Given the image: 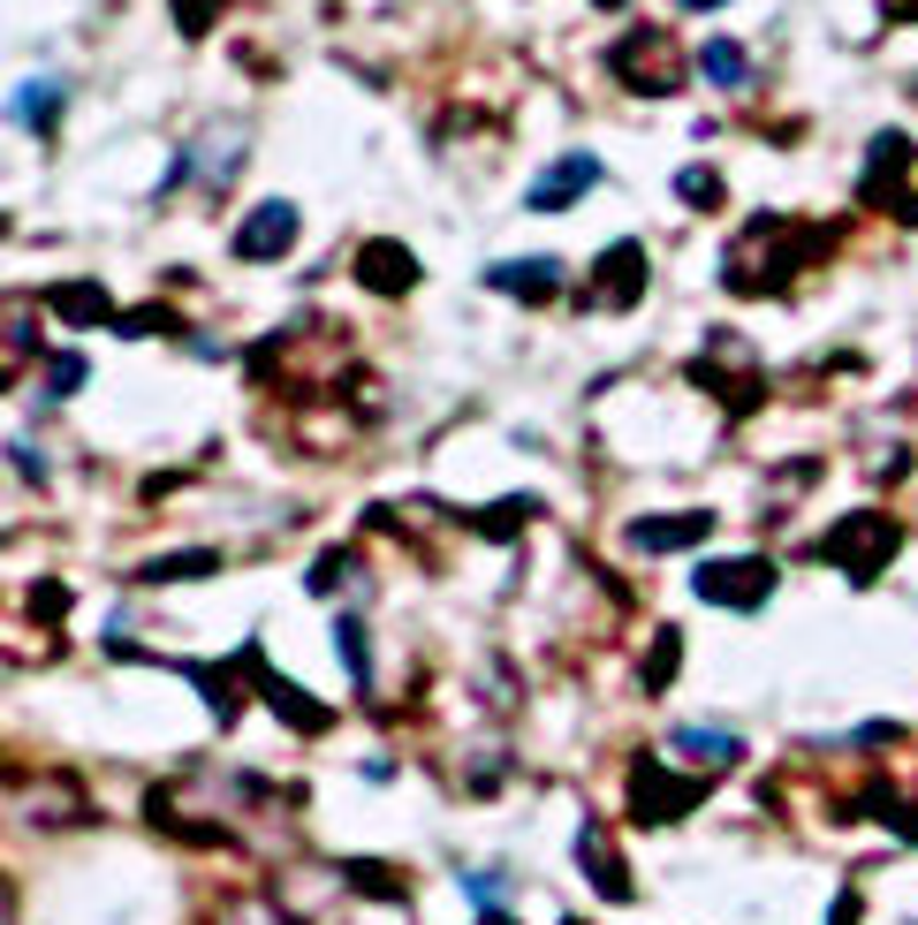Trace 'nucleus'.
Returning a JSON list of instances; mask_svg holds the SVG:
<instances>
[{
	"instance_id": "nucleus-1",
	"label": "nucleus",
	"mask_w": 918,
	"mask_h": 925,
	"mask_svg": "<svg viewBox=\"0 0 918 925\" xmlns=\"http://www.w3.org/2000/svg\"><path fill=\"white\" fill-rule=\"evenodd\" d=\"M593 182H600V159H593V153H570L562 167H547V175L532 182V197H524V205H532V213H562V205H570L577 190H593Z\"/></svg>"
},
{
	"instance_id": "nucleus-2",
	"label": "nucleus",
	"mask_w": 918,
	"mask_h": 925,
	"mask_svg": "<svg viewBox=\"0 0 918 925\" xmlns=\"http://www.w3.org/2000/svg\"><path fill=\"white\" fill-rule=\"evenodd\" d=\"M699 592H706V600H729V608H760L766 562H722V569H699Z\"/></svg>"
},
{
	"instance_id": "nucleus-3",
	"label": "nucleus",
	"mask_w": 918,
	"mask_h": 925,
	"mask_svg": "<svg viewBox=\"0 0 918 925\" xmlns=\"http://www.w3.org/2000/svg\"><path fill=\"white\" fill-rule=\"evenodd\" d=\"M289 236H297V213H289V205H266L259 220H243V228H236V259H274Z\"/></svg>"
},
{
	"instance_id": "nucleus-4",
	"label": "nucleus",
	"mask_w": 918,
	"mask_h": 925,
	"mask_svg": "<svg viewBox=\"0 0 918 925\" xmlns=\"http://www.w3.org/2000/svg\"><path fill=\"white\" fill-rule=\"evenodd\" d=\"M486 281H493V289H516V297H547L562 274H555V259H501Z\"/></svg>"
},
{
	"instance_id": "nucleus-5",
	"label": "nucleus",
	"mask_w": 918,
	"mask_h": 925,
	"mask_svg": "<svg viewBox=\"0 0 918 925\" xmlns=\"http://www.w3.org/2000/svg\"><path fill=\"white\" fill-rule=\"evenodd\" d=\"M577 865H585V873H600V888H608V896H622V888H630V880H622V873H615L608 842H600V834H593V827H585V834H577Z\"/></svg>"
},
{
	"instance_id": "nucleus-6",
	"label": "nucleus",
	"mask_w": 918,
	"mask_h": 925,
	"mask_svg": "<svg viewBox=\"0 0 918 925\" xmlns=\"http://www.w3.org/2000/svg\"><path fill=\"white\" fill-rule=\"evenodd\" d=\"M699 69H706V76H714V84H729V92H737V84H744V53H737V46H729V38H714V46H706V53H699Z\"/></svg>"
},
{
	"instance_id": "nucleus-7",
	"label": "nucleus",
	"mask_w": 918,
	"mask_h": 925,
	"mask_svg": "<svg viewBox=\"0 0 918 925\" xmlns=\"http://www.w3.org/2000/svg\"><path fill=\"white\" fill-rule=\"evenodd\" d=\"M699 531H706V516H683V524H637L630 539H637V546H683V539H699Z\"/></svg>"
},
{
	"instance_id": "nucleus-8",
	"label": "nucleus",
	"mask_w": 918,
	"mask_h": 925,
	"mask_svg": "<svg viewBox=\"0 0 918 925\" xmlns=\"http://www.w3.org/2000/svg\"><path fill=\"white\" fill-rule=\"evenodd\" d=\"M676 744H683L691 759H737V736H729V729H714V736H706V729H683Z\"/></svg>"
},
{
	"instance_id": "nucleus-9",
	"label": "nucleus",
	"mask_w": 918,
	"mask_h": 925,
	"mask_svg": "<svg viewBox=\"0 0 918 925\" xmlns=\"http://www.w3.org/2000/svg\"><path fill=\"white\" fill-rule=\"evenodd\" d=\"M683 197H722V182H714L706 167H691V175H683Z\"/></svg>"
},
{
	"instance_id": "nucleus-10",
	"label": "nucleus",
	"mask_w": 918,
	"mask_h": 925,
	"mask_svg": "<svg viewBox=\"0 0 918 925\" xmlns=\"http://www.w3.org/2000/svg\"><path fill=\"white\" fill-rule=\"evenodd\" d=\"M76 380H84V364H76V357H53V395H69Z\"/></svg>"
},
{
	"instance_id": "nucleus-11",
	"label": "nucleus",
	"mask_w": 918,
	"mask_h": 925,
	"mask_svg": "<svg viewBox=\"0 0 918 925\" xmlns=\"http://www.w3.org/2000/svg\"><path fill=\"white\" fill-rule=\"evenodd\" d=\"M691 8H714V0H691Z\"/></svg>"
}]
</instances>
